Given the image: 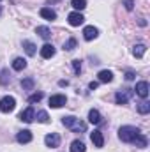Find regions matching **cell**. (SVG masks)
<instances>
[{"mask_svg":"<svg viewBox=\"0 0 150 152\" xmlns=\"http://www.w3.org/2000/svg\"><path fill=\"white\" fill-rule=\"evenodd\" d=\"M62 124H64L66 127H69L71 131H74V133H85V131H87V124H85L83 120H79V118L73 117V115H69V117H62Z\"/></svg>","mask_w":150,"mask_h":152,"instance_id":"6da1fadb","label":"cell"},{"mask_svg":"<svg viewBox=\"0 0 150 152\" xmlns=\"http://www.w3.org/2000/svg\"><path fill=\"white\" fill-rule=\"evenodd\" d=\"M141 131L138 129V127H134V126H122L120 129H118V136H120V140L122 142H125V143H133V140L136 138V134H140Z\"/></svg>","mask_w":150,"mask_h":152,"instance_id":"7a4b0ae2","label":"cell"},{"mask_svg":"<svg viewBox=\"0 0 150 152\" xmlns=\"http://www.w3.org/2000/svg\"><path fill=\"white\" fill-rule=\"evenodd\" d=\"M14 106H16V99H14L12 96H5V97H2V99H0V110H2L4 113L12 112V110H14Z\"/></svg>","mask_w":150,"mask_h":152,"instance_id":"3957f363","label":"cell"},{"mask_svg":"<svg viewBox=\"0 0 150 152\" xmlns=\"http://www.w3.org/2000/svg\"><path fill=\"white\" fill-rule=\"evenodd\" d=\"M66 103H67V97L62 96V94H55V96L50 97V106H51V108H60V106H64Z\"/></svg>","mask_w":150,"mask_h":152,"instance_id":"277c9868","label":"cell"},{"mask_svg":"<svg viewBox=\"0 0 150 152\" xmlns=\"http://www.w3.org/2000/svg\"><path fill=\"white\" fill-rule=\"evenodd\" d=\"M44 143H46V147H50V149H57V147L60 145V136H58L57 133L46 134V138H44Z\"/></svg>","mask_w":150,"mask_h":152,"instance_id":"5b68a950","label":"cell"},{"mask_svg":"<svg viewBox=\"0 0 150 152\" xmlns=\"http://www.w3.org/2000/svg\"><path fill=\"white\" fill-rule=\"evenodd\" d=\"M131 94H133V90H131V88H127V90H122V92H117V96H115V101H117V104H127V101H129Z\"/></svg>","mask_w":150,"mask_h":152,"instance_id":"8992f818","label":"cell"},{"mask_svg":"<svg viewBox=\"0 0 150 152\" xmlns=\"http://www.w3.org/2000/svg\"><path fill=\"white\" fill-rule=\"evenodd\" d=\"M67 21H69L71 27H79V25L85 21V18H83V14H79V12H71V14L67 16Z\"/></svg>","mask_w":150,"mask_h":152,"instance_id":"52a82bcc","label":"cell"},{"mask_svg":"<svg viewBox=\"0 0 150 152\" xmlns=\"http://www.w3.org/2000/svg\"><path fill=\"white\" fill-rule=\"evenodd\" d=\"M34 118H36V112H34L32 106H28L27 110H23V112L20 113V120H23V122H32Z\"/></svg>","mask_w":150,"mask_h":152,"instance_id":"ba28073f","label":"cell"},{"mask_svg":"<svg viewBox=\"0 0 150 152\" xmlns=\"http://www.w3.org/2000/svg\"><path fill=\"white\" fill-rule=\"evenodd\" d=\"M134 90H136V94H138L140 97L147 99V96H149V83H147V81H140Z\"/></svg>","mask_w":150,"mask_h":152,"instance_id":"9c48e42d","label":"cell"},{"mask_svg":"<svg viewBox=\"0 0 150 152\" xmlns=\"http://www.w3.org/2000/svg\"><path fill=\"white\" fill-rule=\"evenodd\" d=\"M16 140H18V143H30V142H32V133H30L28 129H23V131L18 133Z\"/></svg>","mask_w":150,"mask_h":152,"instance_id":"30bf717a","label":"cell"},{"mask_svg":"<svg viewBox=\"0 0 150 152\" xmlns=\"http://www.w3.org/2000/svg\"><path fill=\"white\" fill-rule=\"evenodd\" d=\"M53 55H55V48H53V44H48V42H46V44L41 48V57H42V58H51Z\"/></svg>","mask_w":150,"mask_h":152,"instance_id":"8fae6325","label":"cell"},{"mask_svg":"<svg viewBox=\"0 0 150 152\" xmlns=\"http://www.w3.org/2000/svg\"><path fill=\"white\" fill-rule=\"evenodd\" d=\"M90 138H92V142H94L95 147L101 149V147L104 145V138H103V133H101V131H94V133L90 134Z\"/></svg>","mask_w":150,"mask_h":152,"instance_id":"7c38bea8","label":"cell"},{"mask_svg":"<svg viewBox=\"0 0 150 152\" xmlns=\"http://www.w3.org/2000/svg\"><path fill=\"white\" fill-rule=\"evenodd\" d=\"M97 28L95 27H85V30H83V37L87 39V41H92V39L97 37Z\"/></svg>","mask_w":150,"mask_h":152,"instance_id":"4fadbf2b","label":"cell"},{"mask_svg":"<svg viewBox=\"0 0 150 152\" xmlns=\"http://www.w3.org/2000/svg\"><path fill=\"white\" fill-rule=\"evenodd\" d=\"M25 67H27V60H25V58L18 57V58L12 60V69H14V71H23Z\"/></svg>","mask_w":150,"mask_h":152,"instance_id":"5bb4252c","label":"cell"},{"mask_svg":"<svg viewBox=\"0 0 150 152\" xmlns=\"http://www.w3.org/2000/svg\"><path fill=\"white\" fill-rule=\"evenodd\" d=\"M145 51H147V46L145 44H134V48H133V55L136 58H141L145 55Z\"/></svg>","mask_w":150,"mask_h":152,"instance_id":"9a60e30c","label":"cell"},{"mask_svg":"<svg viewBox=\"0 0 150 152\" xmlns=\"http://www.w3.org/2000/svg\"><path fill=\"white\" fill-rule=\"evenodd\" d=\"M88 120H90V124H101L103 117H101V113L97 110H90L88 112Z\"/></svg>","mask_w":150,"mask_h":152,"instance_id":"2e32d148","label":"cell"},{"mask_svg":"<svg viewBox=\"0 0 150 152\" xmlns=\"http://www.w3.org/2000/svg\"><path fill=\"white\" fill-rule=\"evenodd\" d=\"M133 143H134L136 147H140V149H145L149 142H147V138H145V136H143V134L140 133V134H136V138L133 140Z\"/></svg>","mask_w":150,"mask_h":152,"instance_id":"e0dca14e","label":"cell"},{"mask_svg":"<svg viewBox=\"0 0 150 152\" xmlns=\"http://www.w3.org/2000/svg\"><path fill=\"white\" fill-rule=\"evenodd\" d=\"M97 76H99V81H103V83H110V81L113 80V73L111 71H108V69L101 71Z\"/></svg>","mask_w":150,"mask_h":152,"instance_id":"ac0fdd59","label":"cell"},{"mask_svg":"<svg viewBox=\"0 0 150 152\" xmlns=\"http://www.w3.org/2000/svg\"><path fill=\"white\" fill-rule=\"evenodd\" d=\"M41 16H42V18H46V20H55V18H57V12H55L53 9L42 7V9H41Z\"/></svg>","mask_w":150,"mask_h":152,"instance_id":"d6986e66","label":"cell"},{"mask_svg":"<svg viewBox=\"0 0 150 152\" xmlns=\"http://www.w3.org/2000/svg\"><path fill=\"white\" fill-rule=\"evenodd\" d=\"M23 48H25L27 55H30V57L36 55V44H34V42H30V41H23Z\"/></svg>","mask_w":150,"mask_h":152,"instance_id":"ffe728a7","label":"cell"},{"mask_svg":"<svg viewBox=\"0 0 150 152\" xmlns=\"http://www.w3.org/2000/svg\"><path fill=\"white\" fill-rule=\"evenodd\" d=\"M71 152H85V143L81 140H74L71 143Z\"/></svg>","mask_w":150,"mask_h":152,"instance_id":"44dd1931","label":"cell"},{"mask_svg":"<svg viewBox=\"0 0 150 152\" xmlns=\"http://www.w3.org/2000/svg\"><path fill=\"white\" fill-rule=\"evenodd\" d=\"M36 32H37L42 39H50V36H51V32H50V28H48V27H37V28H36Z\"/></svg>","mask_w":150,"mask_h":152,"instance_id":"7402d4cb","label":"cell"},{"mask_svg":"<svg viewBox=\"0 0 150 152\" xmlns=\"http://www.w3.org/2000/svg\"><path fill=\"white\" fill-rule=\"evenodd\" d=\"M138 112L141 115H147L150 112V103L149 101H141L140 104H138Z\"/></svg>","mask_w":150,"mask_h":152,"instance_id":"603a6c76","label":"cell"},{"mask_svg":"<svg viewBox=\"0 0 150 152\" xmlns=\"http://www.w3.org/2000/svg\"><path fill=\"white\" fill-rule=\"evenodd\" d=\"M71 5L74 7L76 11H83V9L87 7V0H73Z\"/></svg>","mask_w":150,"mask_h":152,"instance_id":"cb8c5ba5","label":"cell"},{"mask_svg":"<svg viewBox=\"0 0 150 152\" xmlns=\"http://www.w3.org/2000/svg\"><path fill=\"white\" fill-rule=\"evenodd\" d=\"M36 118H37L39 122H42V124H46V122H50V117H48V113L42 110V112H37V115H36Z\"/></svg>","mask_w":150,"mask_h":152,"instance_id":"d4e9b609","label":"cell"},{"mask_svg":"<svg viewBox=\"0 0 150 152\" xmlns=\"http://www.w3.org/2000/svg\"><path fill=\"white\" fill-rule=\"evenodd\" d=\"M21 87H23L25 90H32V88H34V80H32V78L23 80V81H21Z\"/></svg>","mask_w":150,"mask_h":152,"instance_id":"484cf974","label":"cell"},{"mask_svg":"<svg viewBox=\"0 0 150 152\" xmlns=\"http://www.w3.org/2000/svg\"><path fill=\"white\" fill-rule=\"evenodd\" d=\"M76 48V39L74 37H71L66 44H64V50H67V51H71V50H74Z\"/></svg>","mask_w":150,"mask_h":152,"instance_id":"4316f807","label":"cell"},{"mask_svg":"<svg viewBox=\"0 0 150 152\" xmlns=\"http://www.w3.org/2000/svg\"><path fill=\"white\" fill-rule=\"evenodd\" d=\"M41 99H42V92H36L28 97V103H39Z\"/></svg>","mask_w":150,"mask_h":152,"instance_id":"83f0119b","label":"cell"},{"mask_svg":"<svg viewBox=\"0 0 150 152\" xmlns=\"http://www.w3.org/2000/svg\"><path fill=\"white\" fill-rule=\"evenodd\" d=\"M73 69H74L76 75L81 73V62H79V60H73Z\"/></svg>","mask_w":150,"mask_h":152,"instance_id":"f1b7e54d","label":"cell"},{"mask_svg":"<svg viewBox=\"0 0 150 152\" xmlns=\"http://www.w3.org/2000/svg\"><path fill=\"white\" fill-rule=\"evenodd\" d=\"M7 81H9L7 71H2V73H0V83H2V85H7Z\"/></svg>","mask_w":150,"mask_h":152,"instance_id":"f546056e","label":"cell"},{"mask_svg":"<svg viewBox=\"0 0 150 152\" xmlns=\"http://www.w3.org/2000/svg\"><path fill=\"white\" fill-rule=\"evenodd\" d=\"M134 73H133V71H127V73H125V80H129V81H131V80H134Z\"/></svg>","mask_w":150,"mask_h":152,"instance_id":"4dcf8cb0","label":"cell"},{"mask_svg":"<svg viewBox=\"0 0 150 152\" xmlns=\"http://www.w3.org/2000/svg\"><path fill=\"white\" fill-rule=\"evenodd\" d=\"M124 4H125V9H127V11H131V9H133V0H125Z\"/></svg>","mask_w":150,"mask_h":152,"instance_id":"1f68e13d","label":"cell"},{"mask_svg":"<svg viewBox=\"0 0 150 152\" xmlns=\"http://www.w3.org/2000/svg\"><path fill=\"white\" fill-rule=\"evenodd\" d=\"M97 85H99L97 81H90V85H88V87H90V90H94V88H97Z\"/></svg>","mask_w":150,"mask_h":152,"instance_id":"d6a6232c","label":"cell"},{"mask_svg":"<svg viewBox=\"0 0 150 152\" xmlns=\"http://www.w3.org/2000/svg\"><path fill=\"white\" fill-rule=\"evenodd\" d=\"M58 85H60V87H66V85H67V81H64V80H60V81H58Z\"/></svg>","mask_w":150,"mask_h":152,"instance_id":"836d02e7","label":"cell"},{"mask_svg":"<svg viewBox=\"0 0 150 152\" xmlns=\"http://www.w3.org/2000/svg\"><path fill=\"white\" fill-rule=\"evenodd\" d=\"M0 12H2V11H0Z\"/></svg>","mask_w":150,"mask_h":152,"instance_id":"e575fe53","label":"cell"}]
</instances>
